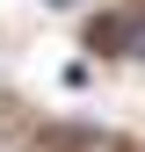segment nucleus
I'll return each instance as SVG.
<instances>
[{"label": "nucleus", "instance_id": "f257e3e1", "mask_svg": "<svg viewBox=\"0 0 145 152\" xmlns=\"http://www.w3.org/2000/svg\"><path fill=\"white\" fill-rule=\"evenodd\" d=\"M123 44H131V51H138V58H145V15H138V22H131V29H123Z\"/></svg>", "mask_w": 145, "mask_h": 152}, {"label": "nucleus", "instance_id": "f03ea898", "mask_svg": "<svg viewBox=\"0 0 145 152\" xmlns=\"http://www.w3.org/2000/svg\"><path fill=\"white\" fill-rule=\"evenodd\" d=\"M51 7H80V0H51Z\"/></svg>", "mask_w": 145, "mask_h": 152}]
</instances>
